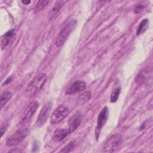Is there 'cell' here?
<instances>
[{
	"label": "cell",
	"mask_w": 153,
	"mask_h": 153,
	"mask_svg": "<svg viewBox=\"0 0 153 153\" xmlns=\"http://www.w3.org/2000/svg\"><path fill=\"white\" fill-rule=\"evenodd\" d=\"M47 80V75L44 73H40L36 75L28 85L26 93L31 96L39 91L44 85Z\"/></svg>",
	"instance_id": "6da1fadb"
},
{
	"label": "cell",
	"mask_w": 153,
	"mask_h": 153,
	"mask_svg": "<svg viewBox=\"0 0 153 153\" xmlns=\"http://www.w3.org/2000/svg\"><path fill=\"white\" fill-rule=\"evenodd\" d=\"M77 25V21L75 19H73L70 20L65 26L62 29L61 32H60L59 36H57L55 44L57 47H62L66 39L68 38L71 33L75 29V27Z\"/></svg>",
	"instance_id": "7a4b0ae2"
},
{
	"label": "cell",
	"mask_w": 153,
	"mask_h": 153,
	"mask_svg": "<svg viewBox=\"0 0 153 153\" xmlns=\"http://www.w3.org/2000/svg\"><path fill=\"white\" fill-rule=\"evenodd\" d=\"M29 133V128L27 127H23L19 129L7 138L6 140V145L10 147L20 143L27 136Z\"/></svg>",
	"instance_id": "3957f363"
},
{
	"label": "cell",
	"mask_w": 153,
	"mask_h": 153,
	"mask_svg": "<svg viewBox=\"0 0 153 153\" xmlns=\"http://www.w3.org/2000/svg\"><path fill=\"white\" fill-rule=\"evenodd\" d=\"M121 140L120 134L117 133L110 136L103 146V151L106 152H112L118 147Z\"/></svg>",
	"instance_id": "277c9868"
},
{
	"label": "cell",
	"mask_w": 153,
	"mask_h": 153,
	"mask_svg": "<svg viewBox=\"0 0 153 153\" xmlns=\"http://www.w3.org/2000/svg\"><path fill=\"white\" fill-rule=\"evenodd\" d=\"M68 108L64 105H60L53 112L50 117V123L53 124L62 121L68 114Z\"/></svg>",
	"instance_id": "5b68a950"
},
{
	"label": "cell",
	"mask_w": 153,
	"mask_h": 153,
	"mask_svg": "<svg viewBox=\"0 0 153 153\" xmlns=\"http://www.w3.org/2000/svg\"><path fill=\"white\" fill-rule=\"evenodd\" d=\"M39 103L37 101L30 102L23 111L20 118V124H23L28 122L36 112Z\"/></svg>",
	"instance_id": "8992f818"
},
{
	"label": "cell",
	"mask_w": 153,
	"mask_h": 153,
	"mask_svg": "<svg viewBox=\"0 0 153 153\" xmlns=\"http://www.w3.org/2000/svg\"><path fill=\"white\" fill-rule=\"evenodd\" d=\"M51 109V103L50 102H47L43 106L36 121V124L38 127H41L46 123L49 117Z\"/></svg>",
	"instance_id": "52a82bcc"
},
{
	"label": "cell",
	"mask_w": 153,
	"mask_h": 153,
	"mask_svg": "<svg viewBox=\"0 0 153 153\" xmlns=\"http://www.w3.org/2000/svg\"><path fill=\"white\" fill-rule=\"evenodd\" d=\"M82 115L80 112H75L70 117L68 121L69 133H72L77 129L82 122Z\"/></svg>",
	"instance_id": "ba28073f"
},
{
	"label": "cell",
	"mask_w": 153,
	"mask_h": 153,
	"mask_svg": "<svg viewBox=\"0 0 153 153\" xmlns=\"http://www.w3.org/2000/svg\"><path fill=\"white\" fill-rule=\"evenodd\" d=\"M15 36L16 33L14 30L11 29L7 32L1 38V47L2 50H4L10 47L15 39Z\"/></svg>",
	"instance_id": "9c48e42d"
},
{
	"label": "cell",
	"mask_w": 153,
	"mask_h": 153,
	"mask_svg": "<svg viewBox=\"0 0 153 153\" xmlns=\"http://www.w3.org/2000/svg\"><path fill=\"white\" fill-rule=\"evenodd\" d=\"M86 88V84L81 80H77L73 82L66 90L65 94L67 95L74 94L81 92Z\"/></svg>",
	"instance_id": "30bf717a"
},
{
	"label": "cell",
	"mask_w": 153,
	"mask_h": 153,
	"mask_svg": "<svg viewBox=\"0 0 153 153\" xmlns=\"http://www.w3.org/2000/svg\"><path fill=\"white\" fill-rule=\"evenodd\" d=\"M109 111L108 108L105 106L103 108V109L100 112L99 116L97 117V130L101 129L106 124V121L108 118Z\"/></svg>",
	"instance_id": "8fae6325"
},
{
	"label": "cell",
	"mask_w": 153,
	"mask_h": 153,
	"mask_svg": "<svg viewBox=\"0 0 153 153\" xmlns=\"http://www.w3.org/2000/svg\"><path fill=\"white\" fill-rule=\"evenodd\" d=\"M69 133V129L59 128L54 131L53 139L56 142H60L63 140Z\"/></svg>",
	"instance_id": "7c38bea8"
},
{
	"label": "cell",
	"mask_w": 153,
	"mask_h": 153,
	"mask_svg": "<svg viewBox=\"0 0 153 153\" xmlns=\"http://www.w3.org/2000/svg\"><path fill=\"white\" fill-rule=\"evenodd\" d=\"M92 93L90 90L85 91L83 92L79 96L76 100V105H82L88 101L91 97Z\"/></svg>",
	"instance_id": "4fadbf2b"
},
{
	"label": "cell",
	"mask_w": 153,
	"mask_h": 153,
	"mask_svg": "<svg viewBox=\"0 0 153 153\" xmlns=\"http://www.w3.org/2000/svg\"><path fill=\"white\" fill-rule=\"evenodd\" d=\"M65 3V1H58L56 2V3L54 5V7L52 8V9L51 10L49 13L48 17L50 19H53L56 15H57V14L59 13V11H60V10L63 7Z\"/></svg>",
	"instance_id": "5bb4252c"
},
{
	"label": "cell",
	"mask_w": 153,
	"mask_h": 153,
	"mask_svg": "<svg viewBox=\"0 0 153 153\" xmlns=\"http://www.w3.org/2000/svg\"><path fill=\"white\" fill-rule=\"evenodd\" d=\"M12 94L9 91H4L1 94L0 98V105L1 109L8 102V100L11 98Z\"/></svg>",
	"instance_id": "9a60e30c"
},
{
	"label": "cell",
	"mask_w": 153,
	"mask_h": 153,
	"mask_svg": "<svg viewBox=\"0 0 153 153\" xmlns=\"http://www.w3.org/2000/svg\"><path fill=\"white\" fill-rule=\"evenodd\" d=\"M148 20L147 19H145L143 20H142V22L140 23V24L139 25V26L137 27V30H136V34L137 35H139L141 33H142L143 32H144L148 26Z\"/></svg>",
	"instance_id": "2e32d148"
},
{
	"label": "cell",
	"mask_w": 153,
	"mask_h": 153,
	"mask_svg": "<svg viewBox=\"0 0 153 153\" xmlns=\"http://www.w3.org/2000/svg\"><path fill=\"white\" fill-rule=\"evenodd\" d=\"M121 92V88L120 87H117L116 88L112 93L111 95V98L110 100L111 102H116L117 100H118L119 97V95Z\"/></svg>",
	"instance_id": "e0dca14e"
},
{
	"label": "cell",
	"mask_w": 153,
	"mask_h": 153,
	"mask_svg": "<svg viewBox=\"0 0 153 153\" xmlns=\"http://www.w3.org/2000/svg\"><path fill=\"white\" fill-rule=\"evenodd\" d=\"M48 2H49L48 1H39L37 2L36 5L35 7V10L36 11L41 10L48 4Z\"/></svg>",
	"instance_id": "ac0fdd59"
},
{
	"label": "cell",
	"mask_w": 153,
	"mask_h": 153,
	"mask_svg": "<svg viewBox=\"0 0 153 153\" xmlns=\"http://www.w3.org/2000/svg\"><path fill=\"white\" fill-rule=\"evenodd\" d=\"M75 147V143L74 142H70L68 143L66 146H65L61 151H60V152H71Z\"/></svg>",
	"instance_id": "d6986e66"
},
{
	"label": "cell",
	"mask_w": 153,
	"mask_h": 153,
	"mask_svg": "<svg viewBox=\"0 0 153 153\" xmlns=\"http://www.w3.org/2000/svg\"><path fill=\"white\" fill-rule=\"evenodd\" d=\"M144 8V5H143L142 4H137L136 6V8H135V13H139L140 11H142L143 10V8Z\"/></svg>",
	"instance_id": "ffe728a7"
},
{
	"label": "cell",
	"mask_w": 153,
	"mask_h": 153,
	"mask_svg": "<svg viewBox=\"0 0 153 153\" xmlns=\"http://www.w3.org/2000/svg\"><path fill=\"white\" fill-rule=\"evenodd\" d=\"M6 128H7V126H2L1 127V137L2 136V135H3V134L4 133V132L5 131V130H6Z\"/></svg>",
	"instance_id": "44dd1931"
},
{
	"label": "cell",
	"mask_w": 153,
	"mask_h": 153,
	"mask_svg": "<svg viewBox=\"0 0 153 153\" xmlns=\"http://www.w3.org/2000/svg\"><path fill=\"white\" fill-rule=\"evenodd\" d=\"M30 1H22V2L25 5H28L30 3Z\"/></svg>",
	"instance_id": "7402d4cb"
}]
</instances>
